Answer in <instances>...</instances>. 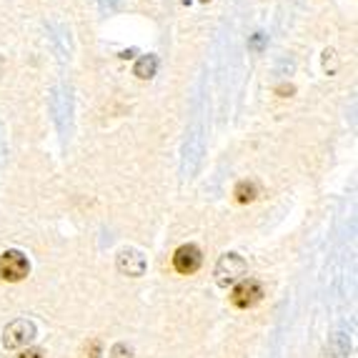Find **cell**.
Segmentation results:
<instances>
[{
	"label": "cell",
	"instance_id": "obj_3",
	"mask_svg": "<svg viewBox=\"0 0 358 358\" xmlns=\"http://www.w3.org/2000/svg\"><path fill=\"white\" fill-rule=\"evenodd\" d=\"M33 338H36V326L28 318H18V321L8 323L6 331H3V346L10 348V351L28 346Z\"/></svg>",
	"mask_w": 358,
	"mask_h": 358
},
{
	"label": "cell",
	"instance_id": "obj_1",
	"mask_svg": "<svg viewBox=\"0 0 358 358\" xmlns=\"http://www.w3.org/2000/svg\"><path fill=\"white\" fill-rule=\"evenodd\" d=\"M245 271H248V263L238 253H226V256H221L218 266H215V283L221 288H228L233 283H238L245 275Z\"/></svg>",
	"mask_w": 358,
	"mask_h": 358
},
{
	"label": "cell",
	"instance_id": "obj_12",
	"mask_svg": "<svg viewBox=\"0 0 358 358\" xmlns=\"http://www.w3.org/2000/svg\"><path fill=\"white\" fill-rule=\"evenodd\" d=\"M201 3H210V0H201Z\"/></svg>",
	"mask_w": 358,
	"mask_h": 358
},
{
	"label": "cell",
	"instance_id": "obj_2",
	"mask_svg": "<svg viewBox=\"0 0 358 358\" xmlns=\"http://www.w3.org/2000/svg\"><path fill=\"white\" fill-rule=\"evenodd\" d=\"M30 273L28 258L20 251H6L0 256V278L8 283H20Z\"/></svg>",
	"mask_w": 358,
	"mask_h": 358
},
{
	"label": "cell",
	"instance_id": "obj_9",
	"mask_svg": "<svg viewBox=\"0 0 358 358\" xmlns=\"http://www.w3.org/2000/svg\"><path fill=\"white\" fill-rule=\"evenodd\" d=\"M323 71L329 73V76L336 73V50H326L323 53Z\"/></svg>",
	"mask_w": 358,
	"mask_h": 358
},
{
	"label": "cell",
	"instance_id": "obj_4",
	"mask_svg": "<svg viewBox=\"0 0 358 358\" xmlns=\"http://www.w3.org/2000/svg\"><path fill=\"white\" fill-rule=\"evenodd\" d=\"M261 299H263V286L256 278H241L231 293V301L236 308H253L256 303H261Z\"/></svg>",
	"mask_w": 358,
	"mask_h": 358
},
{
	"label": "cell",
	"instance_id": "obj_6",
	"mask_svg": "<svg viewBox=\"0 0 358 358\" xmlns=\"http://www.w3.org/2000/svg\"><path fill=\"white\" fill-rule=\"evenodd\" d=\"M118 271L123 275H131V278L143 275L145 273V258H143V253L133 251V248L120 251L118 253Z\"/></svg>",
	"mask_w": 358,
	"mask_h": 358
},
{
	"label": "cell",
	"instance_id": "obj_5",
	"mask_svg": "<svg viewBox=\"0 0 358 358\" xmlns=\"http://www.w3.org/2000/svg\"><path fill=\"white\" fill-rule=\"evenodd\" d=\"M201 263H203V256H201V248L193 243H185L180 245L178 251L173 253V268L183 275H191L201 268Z\"/></svg>",
	"mask_w": 358,
	"mask_h": 358
},
{
	"label": "cell",
	"instance_id": "obj_8",
	"mask_svg": "<svg viewBox=\"0 0 358 358\" xmlns=\"http://www.w3.org/2000/svg\"><path fill=\"white\" fill-rule=\"evenodd\" d=\"M155 71H158V58H155V55H143V58L136 63V68H133V73H136L141 80H150V78L155 76Z\"/></svg>",
	"mask_w": 358,
	"mask_h": 358
},
{
	"label": "cell",
	"instance_id": "obj_7",
	"mask_svg": "<svg viewBox=\"0 0 358 358\" xmlns=\"http://www.w3.org/2000/svg\"><path fill=\"white\" fill-rule=\"evenodd\" d=\"M233 196H236V203L248 206V203H253V201L258 198V185L253 183V180H241V183L236 185Z\"/></svg>",
	"mask_w": 358,
	"mask_h": 358
},
{
	"label": "cell",
	"instance_id": "obj_10",
	"mask_svg": "<svg viewBox=\"0 0 358 358\" xmlns=\"http://www.w3.org/2000/svg\"><path fill=\"white\" fill-rule=\"evenodd\" d=\"M263 43H266V36H263V33H256V36L251 38V43H248V45H251L253 50H261Z\"/></svg>",
	"mask_w": 358,
	"mask_h": 358
},
{
	"label": "cell",
	"instance_id": "obj_11",
	"mask_svg": "<svg viewBox=\"0 0 358 358\" xmlns=\"http://www.w3.org/2000/svg\"><path fill=\"white\" fill-rule=\"evenodd\" d=\"M43 353L41 351H30V353H25V358H41Z\"/></svg>",
	"mask_w": 358,
	"mask_h": 358
}]
</instances>
